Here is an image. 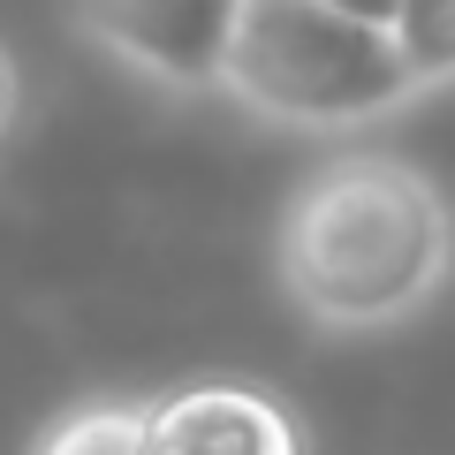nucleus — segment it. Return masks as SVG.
Masks as SVG:
<instances>
[{
  "instance_id": "1",
  "label": "nucleus",
  "mask_w": 455,
  "mask_h": 455,
  "mask_svg": "<svg viewBox=\"0 0 455 455\" xmlns=\"http://www.w3.org/2000/svg\"><path fill=\"white\" fill-rule=\"evenodd\" d=\"M274 281L311 334H395L455 281V205L418 160L387 145L326 152L281 205Z\"/></svg>"
},
{
  "instance_id": "8",
  "label": "nucleus",
  "mask_w": 455,
  "mask_h": 455,
  "mask_svg": "<svg viewBox=\"0 0 455 455\" xmlns=\"http://www.w3.org/2000/svg\"><path fill=\"white\" fill-rule=\"evenodd\" d=\"M326 8H341V16H357V23H379V31H395V8H403V0H326Z\"/></svg>"
},
{
  "instance_id": "3",
  "label": "nucleus",
  "mask_w": 455,
  "mask_h": 455,
  "mask_svg": "<svg viewBox=\"0 0 455 455\" xmlns=\"http://www.w3.org/2000/svg\"><path fill=\"white\" fill-rule=\"evenodd\" d=\"M235 16L243 0H68L84 46L167 99H220Z\"/></svg>"
},
{
  "instance_id": "6",
  "label": "nucleus",
  "mask_w": 455,
  "mask_h": 455,
  "mask_svg": "<svg viewBox=\"0 0 455 455\" xmlns=\"http://www.w3.org/2000/svg\"><path fill=\"white\" fill-rule=\"evenodd\" d=\"M395 46L418 76V99L455 92V0H403L395 8Z\"/></svg>"
},
{
  "instance_id": "5",
  "label": "nucleus",
  "mask_w": 455,
  "mask_h": 455,
  "mask_svg": "<svg viewBox=\"0 0 455 455\" xmlns=\"http://www.w3.org/2000/svg\"><path fill=\"white\" fill-rule=\"evenodd\" d=\"M31 455H152V403H76L31 440Z\"/></svg>"
},
{
  "instance_id": "4",
  "label": "nucleus",
  "mask_w": 455,
  "mask_h": 455,
  "mask_svg": "<svg viewBox=\"0 0 455 455\" xmlns=\"http://www.w3.org/2000/svg\"><path fill=\"white\" fill-rule=\"evenodd\" d=\"M152 455H311V440L259 379H190L152 403Z\"/></svg>"
},
{
  "instance_id": "2",
  "label": "nucleus",
  "mask_w": 455,
  "mask_h": 455,
  "mask_svg": "<svg viewBox=\"0 0 455 455\" xmlns=\"http://www.w3.org/2000/svg\"><path fill=\"white\" fill-rule=\"evenodd\" d=\"M220 99L281 137H364L425 107L395 31L341 16L326 0H243Z\"/></svg>"
},
{
  "instance_id": "7",
  "label": "nucleus",
  "mask_w": 455,
  "mask_h": 455,
  "mask_svg": "<svg viewBox=\"0 0 455 455\" xmlns=\"http://www.w3.org/2000/svg\"><path fill=\"white\" fill-rule=\"evenodd\" d=\"M16 107H23V76H16V53L0 46V145H8V130H16Z\"/></svg>"
}]
</instances>
